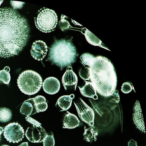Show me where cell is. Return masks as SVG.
Returning <instances> with one entry per match:
<instances>
[{
	"mask_svg": "<svg viewBox=\"0 0 146 146\" xmlns=\"http://www.w3.org/2000/svg\"><path fill=\"white\" fill-rule=\"evenodd\" d=\"M63 121V128L72 129L78 126L80 121L74 115L67 111Z\"/></svg>",
	"mask_w": 146,
	"mask_h": 146,
	"instance_id": "cell-16",
	"label": "cell"
},
{
	"mask_svg": "<svg viewBox=\"0 0 146 146\" xmlns=\"http://www.w3.org/2000/svg\"><path fill=\"white\" fill-rule=\"evenodd\" d=\"M47 50L48 47L45 42L40 40H37L33 43L31 53L33 58L39 61L44 58Z\"/></svg>",
	"mask_w": 146,
	"mask_h": 146,
	"instance_id": "cell-10",
	"label": "cell"
},
{
	"mask_svg": "<svg viewBox=\"0 0 146 146\" xmlns=\"http://www.w3.org/2000/svg\"><path fill=\"white\" fill-rule=\"evenodd\" d=\"M109 97H110V102L117 103L119 102L120 98L118 90H115L113 94Z\"/></svg>",
	"mask_w": 146,
	"mask_h": 146,
	"instance_id": "cell-24",
	"label": "cell"
},
{
	"mask_svg": "<svg viewBox=\"0 0 146 146\" xmlns=\"http://www.w3.org/2000/svg\"><path fill=\"white\" fill-rule=\"evenodd\" d=\"M133 119L137 128L145 133V127L142 112L139 103L137 101H136L134 106Z\"/></svg>",
	"mask_w": 146,
	"mask_h": 146,
	"instance_id": "cell-12",
	"label": "cell"
},
{
	"mask_svg": "<svg viewBox=\"0 0 146 146\" xmlns=\"http://www.w3.org/2000/svg\"><path fill=\"white\" fill-rule=\"evenodd\" d=\"M44 129L41 126L33 125V127H28L26 132L25 135L28 139L33 143L43 141L46 135Z\"/></svg>",
	"mask_w": 146,
	"mask_h": 146,
	"instance_id": "cell-9",
	"label": "cell"
},
{
	"mask_svg": "<svg viewBox=\"0 0 146 146\" xmlns=\"http://www.w3.org/2000/svg\"><path fill=\"white\" fill-rule=\"evenodd\" d=\"M78 55L71 40L62 39L56 40L52 45L47 60L62 70L75 62Z\"/></svg>",
	"mask_w": 146,
	"mask_h": 146,
	"instance_id": "cell-3",
	"label": "cell"
},
{
	"mask_svg": "<svg viewBox=\"0 0 146 146\" xmlns=\"http://www.w3.org/2000/svg\"><path fill=\"white\" fill-rule=\"evenodd\" d=\"M44 146H54L55 141L53 133H46V136L43 141Z\"/></svg>",
	"mask_w": 146,
	"mask_h": 146,
	"instance_id": "cell-23",
	"label": "cell"
},
{
	"mask_svg": "<svg viewBox=\"0 0 146 146\" xmlns=\"http://www.w3.org/2000/svg\"><path fill=\"white\" fill-rule=\"evenodd\" d=\"M33 99L35 105L46 102L45 98L42 96H37Z\"/></svg>",
	"mask_w": 146,
	"mask_h": 146,
	"instance_id": "cell-28",
	"label": "cell"
},
{
	"mask_svg": "<svg viewBox=\"0 0 146 146\" xmlns=\"http://www.w3.org/2000/svg\"><path fill=\"white\" fill-rule=\"evenodd\" d=\"M29 31L26 19L17 11L0 9V57L17 55L27 42Z\"/></svg>",
	"mask_w": 146,
	"mask_h": 146,
	"instance_id": "cell-1",
	"label": "cell"
},
{
	"mask_svg": "<svg viewBox=\"0 0 146 146\" xmlns=\"http://www.w3.org/2000/svg\"><path fill=\"white\" fill-rule=\"evenodd\" d=\"M74 98V95L73 94L62 96L58 100L55 107L60 111L67 110L70 107L72 99Z\"/></svg>",
	"mask_w": 146,
	"mask_h": 146,
	"instance_id": "cell-13",
	"label": "cell"
},
{
	"mask_svg": "<svg viewBox=\"0 0 146 146\" xmlns=\"http://www.w3.org/2000/svg\"><path fill=\"white\" fill-rule=\"evenodd\" d=\"M74 103L81 120L92 127H93L94 113L93 109L80 98L76 99Z\"/></svg>",
	"mask_w": 146,
	"mask_h": 146,
	"instance_id": "cell-6",
	"label": "cell"
},
{
	"mask_svg": "<svg viewBox=\"0 0 146 146\" xmlns=\"http://www.w3.org/2000/svg\"><path fill=\"white\" fill-rule=\"evenodd\" d=\"M60 87L59 81L56 78L53 77L46 78L42 84L44 91L49 94L52 95L58 92Z\"/></svg>",
	"mask_w": 146,
	"mask_h": 146,
	"instance_id": "cell-11",
	"label": "cell"
},
{
	"mask_svg": "<svg viewBox=\"0 0 146 146\" xmlns=\"http://www.w3.org/2000/svg\"><path fill=\"white\" fill-rule=\"evenodd\" d=\"M11 110L6 108H0V121L5 123L9 121L12 118Z\"/></svg>",
	"mask_w": 146,
	"mask_h": 146,
	"instance_id": "cell-19",
	"label": "cell"
},
{
	"mask_svg": "<svg viewBox=\"0 0 146 146\" xmlns=\"http://www.w3.org/2000/svg\"><path fill=\"white\" fill-rule=\"evenodd\" d=\"M62 82L65 90L68 91L73 92L76 90L78 78L74 72L71 66L68 67L63 76Z\"/></svg>",
	"mask_w": 146,
	"mask_h": 146,
	"instance_id": "cell-8",
	"label": "cell"
},
{
	"mask_svg": "<svg viewBox=\"0 0 146 146\" xmlns=\"http://www.w3.org/2000/svg\"><path fill=\"white\" fill-rule=\"evenodd\" d=\"M98 135L97 130L92 127L86 129L83 134L84 139L90 142H92L93 140L96 141Z\"/></svg>",
	"mask_w": 146,
	"mask_h": 146,
	"instance_id": "cell-18",
	"label": "cell"
},
{
	"mask_svg": "<svg viewBox=\"0 0 146 146\" xmlns=\"http://www.w3.org/2000/svg\"><path fill=\"white\" fill-rule=\"evenodd\" d=\"M4 136L9 142L18 143L22 140L24 135V130L17 123H11L4 128Z\"/></svg>",
	"mask_w": 146,
	"mask_h": 146,
	"instance_id": "cell-7",
	"label": "cell"
},
{
	"mask_svg": "<svg viewBox=\"0 0 146 146\" xmlns=\"http://www.w3.org/2000/svg\"><path fill=\"white\" fill-rule=\"evenodd\" d=\"M10 68L5 67L3 70L0 71V81L5 84H9L11 79L9 72Z\"/></svg>",
	"mask_w": 146,
	"mask_h": 146,
	"instance_id": "cell-20",
	"label": "cell"
},
{
	"mask_svg": "<svg viewBox=\"0 0 146 146\" xmlns=\"http://www.w3.org/2000/svg\"><path fill=\"white\" fill-rule=\"evenodd\" d=\"M25 3V2L15 1H10L11 6L14 9H21Z\"/></svg>",
	"mask_w": 146,
	"mask_h": 146,
	"instance_id": "cell-27",
	"label": "cell"
},
{
	"mask_svg": "<svg viewBox=\"0 0 146 146\" xmlns=\"http://www.w3.org/2000/svg\"><path fill=\"white\" fill-rule=\"evenodd\" d=\"M85 85L82 87L78 88L81 94L84 96L92 98L94 100L98 99L96 94V90L92 82L84 81Z\"/></svg>",
	"mask_w": 146,
	"mask_h": 146,
	"instance_id": "cell-14",
	"label": "cell"
},
{
	"mask_svg": "<svg viewBox=\"0 0 146 146\" xmlns=\"http://www.w3.org/2000/svg\"><path fill=\"white\" fill-rule=\"evenodd\" d=\"M3 1V0H0V6Z\"/></svg>",
	"mask_w": 146,
	"mask_h": 146,
	"instance_id": "cell-33",
	"label": "cell"
},
{
	"mask_svg": "<svg viewBox=\"0 0 146 146\" xmlns=\"http://www.w3.org/2000/svg\"><path fill=\"white\" fill-rule=\"evenodd\" d=\"M20 112L27 116L37 113L33 98L29 99L23 102L21 107Z\"/></svg>",
	"mask_w": 146,
	"mask_h": 146,
	"instance_id": "cell-15",
	"label": "cell"
},
{
	"mask_svg": "<svg viewBox=\"0 0 146 146\" xmlns=\"http://www.w3.org/2000/svg\"><path fill=\"white\" fill-rule=\"evenodd\" d=\"M79 74L83 80H89L90 79V70L89 68L83 66L79 69Z\"/></svg>",
	"mask_w": 146,
	"mask_h": 146,
	"instance_id": "cell-22",
	"label": "cell"
},
{
	"mask_svg": "<svg viewBox=\"0 0 146 146\" xmlns=\"http://www.w3.org/2000/svg\"><path fill=\"white\" fill-rule=\"evenodd\" d=\"M90 79L96 90L106 97L115 90L117 83L116 73L112 63L102 56L95 57L90 66Z\"/></svg>",
	"mask_w": 146,
	"mask_h": 146,
	"instance_id": "cell-2",
	"label": "cell"
},
{
	"mask_svg": "<svg viewBox=\"0 0 146 146\" xmlns=\"http://www.w3.org/2000/svg\"><path fill=\"white\" fill-rule=\"evenodd\" d=\"M25 119L27 121L33 124V125L38 126H41V125L38 121L29 116L26 117Z\"/></svg>",
	"mask_w": 146,
	"mask_h": 146,
	"instance_id": "cell-29",
	"label": "cell"
},
{
	"mask_svg": "<svg viewBox=\"0 0 146 146\" xmlns=\"http://www.w3.org/2000/svg\"><path fill=\"white\" fill-rule=\"evenodd\" d=\"M95 57L92 54L86 53L83 54L80 57L81 62L84 65L90 66L94 60Z\"/></svg>",
	"mask_w": 146,
	"mask_h": 146,
	"instance_id": "cell-21",
	"label": "cell"
},
{
	"mask_svg": "<svg viewBox=\"0 0 146 146\" xmlns=\"http://www.w3.org/2000/svg\"><path fill=\"white\" fill-rule=\"evenodd\" d=\"M17 83L23 93L28 95H32L40 90L42 84V80L37 72L31 70H27L19 75Z\"/></svg>",
	"mask_w": 146,
	"mask_h": 146,
	"instance_id": "cell-4",
	"label": "cell"
},
{
	"mask_svg": "<svg viewBox=\"0 0 146 146\" xmlns=\"http://www.w3.org/2000/svg\"><path fill=\"white\" fill-rule=\"evenodd\" d=\"M84 34L87 41L90 44L106 49L102 45V42L90 31L86 29Z\"/></svg>",
	"mask_w": 146,
	"mask_h": 146,
	"instance_id": "cell-17",
	"label": "cell"
},
{
	"mask_svg": "<svg viewBox=\"0 0 146 146\" xmlns=\"http://www.w3.org/2000/svg\"><path fill=\"white\" fill-rule=\"evenodd\" d=\"M128 146H137V143L134 140L131 139L128 142Z\"/></svg>",
	"mask_w": 146,
	"mask_h": 146,
	"instance_id": "cell-30",
	"label": "cell"
},
{
	"mask_svg": "<svg viewBox=\"0 0 146 146\" xmlns=\"http://www.w3.org/2000/svg\"><path fill=\"white\" fill-rule=\"evenodd\" d=\"M35 105L37 113L44 111H46L48 108V105L46 102Z\"/></svg>",
	"mask_w": 146,
	"mask_h": 146,
	"instance_id": "cell-26",
	"label": "cell"
},
{
	"mask_svg": "<svg viewBox=\"0 0 146 146\" xmlns=\"http://www.w3.org/2000/svg\"><path fill=\"white\" fill-rule=\"evenodd\" d=\"M57 21V16L54 11L45 8L40 10L37 17L35 18L36 28L46 33L53 31L56 26Z\"/></svg>",
	"mask_w": 146,
	"mask_h": 146,
	"instance_id": "cell-5",
	"label": "cell"
},
{
	"mask_svg": "<svg viewBox=\"0 0 146 146\" xmlns=\"http://www.w3.org/2000/svg\"><path fill=\"white\" fill-rule=\"evenodd\" d=\"M3 128L1 127H0V140L1 139V134L3 132Z\"/></svg>",
	"mask_w": 146,
	"mask_h": 146,
	"instance_id": "cell-32",
	"label": "cell"
},
{
	"mask_svg": "<svg viewBox=\"0 0 146 146\" xmlns=\"http://www.w3.org/2000/svg\"><path fill=\"white\" fill-rule=\"evenodd\" d=\"M132 87L131 84L128 82L123 83L121 88V90L123 93L127 94L131 92Z\"/></svg>",
	"mask_w": 146,
	"mask_h": 146,
	"instance_id": "cell-25",
	"label": "cell"
},
{
	"mask_svg": "<svg viewBox=\"0 0 146 146\" xmlns=\"http://www.w3.org/2000/svg\"><path fill=\"white\" fill-rule=\"evenodd\" d=\"M18 146H28V142H23L19 145Z\"/></svg>",
	"mask_w": 146,
	"mask_h": 146,
	"instance_id": "cell-31",
	"label": "cell"
},
{
	"mask_svg": "<svg viewBox=\"0 0 146 146\" xmlns=\"http://www.w3.org/2000/svg\"><path fill=\"white\" fill-rule=\"evenodd\" d=\"M1 146H9L7 145H1Z\"/></svg>",
	"mask_w": 146,
	"mask_h": 146,
	"instance_id": "cell-34",
	"label": "cell"
}]
</instances>
